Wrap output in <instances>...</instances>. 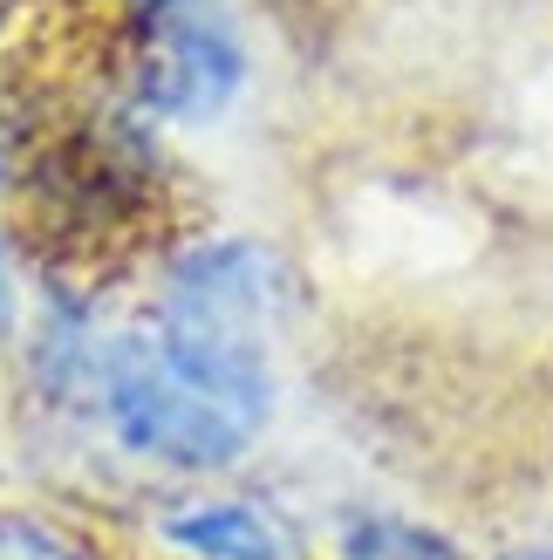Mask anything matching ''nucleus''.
Listing matches in <instances>:
<instances>
[{
	"label": "nucleus",
	"mask_w": 553,
	"mask_h": 560,
	"mask_svg": "<svg viewBox=\"0 0 553 560\" xmlns=\"http://www.w3.org/2000/svg\"><path fill=\"white\" fill-rule=\"evenodd\" d=\"M281 301H287L281 260L260 240L239 233L191 240L164 260L144 335L191 389H205L212 404H226L254 431H267L273 397H281V376H273Z\"/></svg>",
	"instance_id": "obj_1"
},
{
	"label": "nucleus",
	"mask_w": 553,
	"mask_h": 560,
	"mask_svg": "<svg viewBox=\"0 0 553 560\" xmlns=\"http://www.w3.org/2000/svg\"><path fill=\"white\" fill-rule=\"evenodd\" d=\"M96 424L109 431L123 458L178 471V479H212L233 471L254 452V424L233 417L226 404H212L205 389H191L172 362L157 355L144 322L109 328L103 342V376H96Z\"/></svg>",
	"instance_id": "obj_2"
},
{
	"label": "nucleus",
	"mask_w": 553,
	"mask_h": 560,
	"mask_svg": "<svg viewBox=\"0 0 553 560\" xmlns=\"http://www.w3.org/2000/svg\"><path fill=\"white\" fill-rule=\"evenodd\" d=\"M246 75L254 55L219 0H123V90L151 124H219Z\"/></svg>",
	"instance_id": "obj_3"
},
{
	"label": "nucleus",
	"mask_w": 553,
	"mask_h": 560,
	"mask_svg": "<svg viewBox=\"0 0 553 560\" xmlns=\"http://www.w3.org/2000/svg\"><path fill=\"white\" fill-rule=\"evenodd\" d=\"M151 534L178 560H308V534L246 492H185L157 506Z\"/></svg>",
	"instance_id": "obj_4"
},
{
	"label": "nucleus",
	"mask_w": 553,
	"mask_h": 560,
	"mask_svg": "<svg viewBox=\"0 0 553 560\" xmlns=\"http://www.w3.org/2000/svg\"><path fill=\"white\" fill-rule=\"evenodd\" d=\"M336 553L342 560H472L451 534L403 513H342L336 520Z\"/></svg>",
	"instance_id": "obj_5"
},
{
	"label": "nucleus",
	"mask_w": 553,
	"mask_h": 560,
	"mask_svg": "<svg viewBox=\"0 0 553 560\" xmlns=\"http://www.w3.org/2000/svg\"><path fill=\"white\" fill-rule=\"evenodd\" d=\"M0 560H109V547L48 506H0Z\"/></svg>",
	"instance_id": "obj_6"
},
{
	"label": "nucleus",
	"mask_w": 553,
	"mask_h": 560,
	"mask_svg": "<svg viewBox=\"0 0 553 560\" xmlns=\"http://www.w3.org/2000/svg\"><path fill=\"white\" fill-rule=\"evenodd\" d=\"M21 335V273H14V246L0 233V349Z\"/></svg>",
	"instance_id": "obj_7"
}]
</instances>
